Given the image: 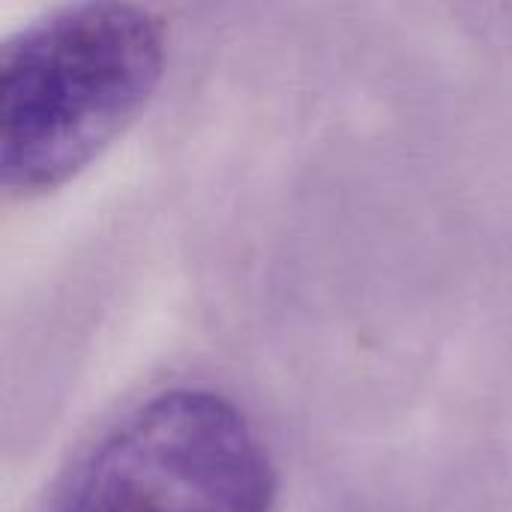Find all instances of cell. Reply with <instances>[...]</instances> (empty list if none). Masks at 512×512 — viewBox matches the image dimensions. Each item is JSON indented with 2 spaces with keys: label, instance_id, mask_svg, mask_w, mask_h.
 Masks as SVG:
<instances>
[{
  "label": "cell",
  "instance_id": "cell-1",
  "mask_svg": "<svg viewBox=\"0 0 512 512\" xmlns=\"http://www.w3.org/2000/svg\"><path fill=\"white\" fill-rule=\"evenodd\" d=\"M165 75V27L135 0H75L0 48V186L54 192L147 108Z\"/></svg>",
  "mask_w": 512,
  "mask_h": 512
},
{
  "label": "cell",
  "instance_id": "cell-2",
  "mask_svg": "<svg viewBox=\"0 0 512 512\" xmlns=\"http://www.w3.org/2000/svg\"><path fill=\"white\" fill-rule=\"evenodd\" d=\"M276 471L249 417L204 387L132 408L66 474L48 512H273Z\"/></svg>",
  "mask_w": 512,
  "mask_h": 512
}]
</instances>
